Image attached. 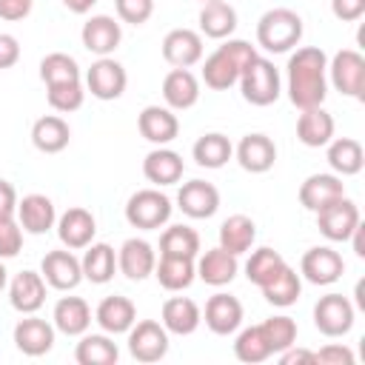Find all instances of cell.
<instances>
[{"label": "cell", "instance_id": "cell-1", "mask_svg": "<svg viewBox=\"0 0 365 365\" xmlns=\"http://www.w3.org/2000/svg\"><path fill=\"white\" fill-rule=\"evenodd\" d=\"M325 71H328V57L317 46H302L288 57V97L297 108L322 106L328 94Z\"/></svg>", "mask_w": 365, "mask_h": 365}, {"label": "cell", "instance_id": "cell-2", "mask_svg": "<svg viewBox=\"0 0 365 365\" xmlns=\"http://www.w3.org/2000/svg\"><path fill=\"white\" fill-rule=\"evenodd\" d=\"M254 54H257L254 46L245 43V40H228V43H222V46L205 60V66H202V80H205V86L214 88V91L231 88V86L240 80L245 63H248Z\"/></svg>", "mask_w": 365, "mask_h": 365}, {"label": "cell", "instance_id": "cell-3", "mask_svg": "<svg viewBox=\"0 0 365 365\" xmlns=\"http://www.w3.org/2000/svg\"><path fill=\"white\" fill-rule=\"evenodd\" d=\"M302 40V17L291 9H268L257 20V43L265 51L282 54Z\"/></svg>", "mask_w": 365, "mask_h": 365}, {"label": "cell", "instance_id": "cell-4", "mask_svg": "<svg viewBox=\"0 0 365 365\" xmlns=\"http://www.w3.org/2000/svg\"><path fill=\"white\" fill-rule=\"evenodd\" d=\"M240 88H242V97L251 103V106H271L277 97H279V71L271 60L254 54L242 74H240Z\"/></svg>", "mask_w": 365, "mask_h": 365}, {"label": "cell", "instance_id": "cell-5", "mask_svg": "<svg viewBox=\"0 0 365 365\" xmlns=\"http://www.w3.org/2000/svg\"><path fill=\"white\" fill-rule=\"evenodd\" d=\"M168 217H171V200L157 188H143V191L131 194L125 202V220L134 228L154 231V228L165 225Z\"/></svg>", "mask_w": 365, "mask_h": 365}, {"label": "cell", "instance_id": "cell-6", "mask_svg": "<svg viewBox=\"0 0 365 365\" xmlns=\"http://www.w3.org/2000/svg\"><path fill=\"white\" fill-rule=\"evenodd\" d=\"M314 214H317L319 231H322L331 242H348L351 234H354V228L359 225V208H356V202H351L348 197H339V200L322 205V208L314 211Z\"/></svg>", "mask_w": 365, "mask_h": 365}, {"label": "cell", "instance_id": "cell-7", "mask_svg": "<svg viewBox=\"0 0 365 365\" xmlns=\"http://www.w3.org/2000/svg\"><path fill=\"white\" fill-rule=\"evenodd\" d=\"M328 71H331V83L336 91L356 97V100L365 97V57L359 51H354V48L336 51Z\"/></svg>", "mask_w": 365, "mask_h": 365}, {"label": "cell", "instance_id": "cell-8", "mask_svg": "<svg viewBox=\"0 0 365 365\" xmlns=\"http://www.w3.org/2000/svg\"><path fill=\"white\" fill-rule=\"evenodd\" d=\"M314 325L325 336H345L354 328V305L342 294H325L314 305Z\"/></svg>", "mask_w": 365, "mask_h": 365}, {"label": "cell", "instance_id": "cell-9", "mask_svg": "<svg viewBox=\"0 0 365 365\" xmlns=\"http://www.w3.org/2000/svg\"><path fill=\"white\" fill-rule=\"evenodd\" d=\"M128 351L137 362H160L168 354V331L154 319H140L128 328Z\"/></svg>", "mask_w": 365, "mask_h": 365}, {"label": "cell", "instance_id": "cell-10", "mask_svg": "<svg viewBox=\"0 0 365 365\" xmlns=\"http://www.w3.org/2000/svg\"><path fill=\"white\" fill-rule=\"evenodd\" d=\"M125 83H128L125 68L117 60H111V57H100L86 71V88L97 100H117V97H123Z\"/></svg>", "mask_w": 365, "mask_h": 365}, {"label": "cell", "instance_id": "cell-11", "mask_svg": "<svg viewBox=\"0 0 365 365\" xmlns=\"http://www.w3.org/2000/svg\"><path fill=\"white\" fill-rule=\"evenodd\" d=\"M299 271H302V277H305L308 282H314V285H331V282H336V279L342 277L345 262H342V257H339L334 248H328V245H314V248H308V251L302 254Z\"/></svg>", "mask_w": 365, "mask_h": 365}, {"label": "cell", "instance_id": "cell-12", "mask_svg": "<svg viewBox=\"0 0 365 365\" xmlns=\"http://www.w3.org/2000/svg\"><path fill=\"white\" fill-rule=\"evenodd\" d=\"M80 37H83V46H86L91 54L108 57V54L120 46L123 29H120V23H117L114 17H108V14H94V17H88V20L83 23Z\"/></svg>", "mask_w": 365, "mask_h": 365}, {"label": "cell", "instance_id": "cell-13", "mask_svg": "<svg viewBox=\"0 0 365 365\" xmlns=\"http://www.w3.org/2000/svg\"><path fill=\"white\" fill-rule=\"evenodd\" d=\"M177 202L182 214L194 220H208L220 208V191L205 180H191V182H182V188L177 191Z\"/></svg>", "mask_w": 365, "mask_h": 365}, {"label": "cell", "instance_id": "cell-14", "mask_svg": "<svg viewBox=\"0 0 365 365\" xmlns=\"http://www.w3.org/2000/svg\"><path fill=\"white\" fill-rule=\"evenodd\" d=\"M43 279L57 291H71L83 279V265L71 251H48L40 265Z\"/></svg>", "mask_w": 365, "mask_h": 365}, {"label": "cell", "instance_id": "cell-15", "mask_svg": "<svg viewBox=\"0 0 365 365\" xmlns=\"http://www.w3.org/2000/svg\"><path fill=\"white\" fill-rule=\"evenodd\" d=\"M163 57L174 68H188L202 60V37L194 29H171L163 40Z\"/></svg>", "mask_w": 365, "mask_h": 365}, {"label": "cell", "instance_id": "cell-16", "mask_svg": "<svg viewBox=\"0 0 365 365\" xmlns=\"http://www.w3.org/2000/svg\"><path fill=\"white\" fill-rule=\"evenodd\" d=\"M14 345L26 356H43L54 345V325L40 317H26L14 325Z\"/></svg>", "mask_w": 365, "mask_h": 365}, {"label": "cell", "instance_id": "cell-17", "mask_svg": "<svg viewBox=\"0 0 365 365\" xmlns=\"http://www.w3.org/2000/svg\"><path fill=\"white\" fill-rule=\"evenodd\" d=\"M9 302L20 314H34L46 302V279L37 271H20L9 285Z\"/></svg>", "mask_w": 365, "mask_h": 365}, {"label": "cell", "instance_id": "cell-18", "mask_svg": "<svg viewBox=\"0 0 365 365\" xmlns=\"http://www.w3.org/2000/svg\"><path fill=\"white\" fill-rule=\"evenodd\" d=\"M205 325L220 334L228 336L242 325V302L231 294H214L205 302Z\"/></svg>", "mask_w": 365, "mask_h": 365}, {"label": "cell", "instance_id": "cell-19", "mask_svg": "<svg viewBox=\"0 0 365 365\" xmlns=\"http://www.w3.org/2000/svg\"><path fill=\"white\" fill-rule=\"evenodd\" d=\"M237 163L251 174H265L277 163V145L265 134H245L237 145Z\"/></svg>", "mask_w": 365, "mask_h": 365}, {"label": "cell", "instance_id": "cell-20", "mask_svg": "<svg viewBox=\"0 0 365 365\" xmlns=\"http://www.w3.org/2000/svg\"><path fill=\"white\" fill-rule=\"evenodd\" d=\"M94 234H97V222H94L91 211H86V208H68L57 220V237L71 251L86 248L94 240Z\"/></svg>", "mask_w": 365, "mask_h": 365}, {"label": "cell", "instance_id": "cell-21", "mask_svg": "<svg viewBox=\"0 0 365 365\" xmlns=\"http://www.w3.org/2000/svg\"><path fill=\"white\" fill-rule=\"evenodd\" d=\"M117 265H120V271H123L128 279L140 282V279H145L148 274H154V265H157V254H154V248H151L145 240H137V237H131V240H125V242L120 245V254H117Z\"/></svg>", "mask_w": 365, "mask_h": 365}, {"label": "cell", "instance_id": "cell-22", "mask_svg": "<svg viewBox=\"0 0 365 365\" xmlns=\"http://www.w3.org/2000/svg\"><path fill=\"white\" fill-rule=\"evenodd\" d=\"M137 125H140V134H143L148 143H154V145L171 143V140L177 137V131H180L177 114H174L171 108H165V106H145V108L140 111Z\"/></svg>", "mask_w": 365, "mask_h": 365}, {"label": "cell", "instance_id": "cell-23", "mask_svg": "<svg viewBox=\"0 0 365 365\" xmlns=\"http://www.w3.org/2000/svg\"><path fill=\"white\" fill-rule=\"evenodd\" d=\"M17 217L23 231L29 234H46L57 222L54 202L46 194H26L23 200H17Z\"/></svg>", "mask_w": 365, "mask_h": 365}, {"label": "cell", "instance_id": "cell-24", "mask_svg": "<svg viewBox=\"0 0 365 365\" xmlns=\"http://www.w3.org/2000/svg\"><path fill=\"white\" fill-rule=\"evenodd\" d=\"M182 171H185L182 157L171 148H163V145L148 151L145 160H143V174L154 185H174V182H180Z\"/></svg>", "mask_w": 365, "mask_h": 365}, {"label": "cell", "instance_id": "cell-25", "mask_svg": "<svg viewBox=\"0 0 365 365\" xmlns=\"http://www.w3.org/2000/svg\"><path fill=\"white\" fill-rule=\"evenodd\" d=\"M94 319H97V325H100L106 334H125V331L137 322V308H134V302H131L128 297L114 294V297H106V299L97 305Z\"/></svg>", "mask_w": 365, "mask_h": 365}, {"label": "cell", "instance_id": "cell-26", "mask_svg": "<svg viewBox=\"0 0 365 365\" xmlns=\"http://www.w3.org/2000/svg\"><path fill=\"white\" fill-rule=\"evenodd\" d=\"M163 100L177 111L191 108L200 100V80L188 68H171L163 80Z\"/></svg>", "mask_w": 365, "mask_h": 365}, {"label": "cell", "instance_id": "cell-27", "mask_svg": "<svg viewBox=\"0 0 365 365\" xmlns=\"http://www.w3.org/2000/svg\"><path fill=\"white\" fill-rule=\"evenodd\" d=\"M297 137H299V143L308 145V148L328 145L331 137H334V117H331L322 106L302 108V114H299V120H297Z\"/></svg>", "mask_w": 365, "mask_h": 365}, {"label": "cell", "instance_id": "cell-28", "mask_svg": "<svg viewBox=\"0 0 365 365\" xmlns=\"http://www.w3.org/2000/svg\"><path fill=\"white\" fill-rule=\"evenodd\" d=\"M339 197H345V185L336 174H311L299 185V202L308 211H319L322 205H328Z\"/></svg>", "mask_w": 365, "mask_h": 365}, {"label": "cell", "instance_id": "cell-29", "mask_svg": "<svg viewBox=\"0 0 365 365\" xmlns=\"http://www.w3.org/2000/svg\"><path fill=\"white\" fill-rule=\"evenodd\" d=\"M51 319H54V328L63 331L66 336H80L91 325V308L83 297H63L57 299Z\"/></svg>", "mask_w": 365, "mask_h": 365}, {"label": "cell", "instance_id": "cell-30", "mask_svg": "<svg viewBox=\"0 0 365 365\" xmlns=\"http://www.w3.org/2000/svg\"><path fill=\"white\" fill-rule=\"evenodd\" d=\"M202 314H200V305L188 297H171L163 302V328L168 334H180V336H188L197 331Z\"/></svg>", "mask_w": 365, "mask_h": 365}, {"label": "cell", "instance_id": "cell-31", "mask_svg": "<svg viewBox=\"0 0 365 365\" xmlns=\"http://www.w3.org/2000/svg\"><path fill=\"white\" fill-rule=\"evenodd\" d=\"M237 271H240L237 257L228 254V251L220 248V245L211 248V251H205V254L200 257V262H197V277H200L205 285H214V288L228 285V282L237 277Z\"/></svg>", "mask_w": 365, "mask_h": 365}, {"label": "cell", "instance_id": "cell-32", "mask_svg": "<svg viewBox=\"0 0 365 365\" xmlns=\"http://www.w3.org/2000/svg\"><path fill=\"white\" fill-rule=\"evenodd\" d=\"M237 29V11L225 0H208L200 11V31L211 40H225Z\"/></svg>", "mask_w": 365, "mask_h": 365}, {"label": "cell", "instance_id": "cell-33", "mask_svg": "<svg viewBox=\"0 0 365 365\" xmlns=\"http://www.w3.org/2000/svg\"><path fill=\"white\" fill-rule=\"evenodd\" d=\"M68 140H71V128H68V123H66L63 117H57V114H46V117H40V120L31 125V143H34V148L43 151V154H57V151H63V148L68 145Z\"/></svg>", "mask_w": 365, "mask_h": 365}, {"label": "cell", "instance_id": "cell-34", "mask_svg": "<svg viewBox=\"0 0 365 365\" xmlns=\"http://www.w3.org/2000/svg\"><path fill=\"white\" fill-rule=\"evenodd\" d=\"M257 240V225L251 217L245 214H231L222 225H220V248H225L228 254L240 257L245 254Z\"/></svg>", "mask_w": 365, "mask_h": 365}, {"label": "cell", "instance_id": "cell-35", "mask_svg": "<svg viewBox=\"0 0 365 365\" xmlns=\"http://www.w3.org/2000/svg\"><path fill=\"white\" fill-rule=\"evenodd\" d=\"M83 265V277L94 285H103L114 277V268H117V254L108 242H88L86 245V254L80 259Z\"/></svg>", "mask_w": 365, "mask_h": 365}, {"label": "cell", "instance_id": "cell-36", "mask_svg": "<svg viewBox=\"0 0 365 365\" xmlns=\"http://www.w3.org/2000/svg\"><path fill=\"white\" fill-rule=\"evenodd\" d=\"M328 165L342 174V177H354L362 171L365 165V154H362V145L351 137H339L334 143H328Z\"/></svg>", "mask_w": 365, "mask_h": 365}, {"label": "cell", "instance_id": "cell-37", "mask_svg": "<svg viewBox=\"0 0 365 365\" xmlns=\"http://www.w3.org/2000/svg\"><path fill=\"white\" fill-rule=\"evenodd\" d=\"M154 277L165 291H182L194 282L197 268H194V259H185V257H160V262L154 265Z\"/></svg>", "mask_w": 365, "mask_h": 365}, {"label": "cell", "instance_id": "cell-38", "mask_svg": "<svg viewBox=\"0 0 365 365\" xmlns=\"http://www.w3.org/2000/svg\"><path fill=\"white\" fill-rule=\"evenodd\" d=\"M74 359L80 365H114L120 351L106 334H86L74 348Z\"/></svg>", "mask_w": 365, "mask_h": 365}, {"label": "cell", "instance_id": "cell-39", "mask_svg": "<svg viewBox=\"0 0 365 365\" xmlns=\"http://www.w3.org/2000/svg\"><path fill=\"white\" fill-rule=\"evenodd\" d=\"M191 154H194L197 165H202V168H222V165L231 160L234 148H231V143H228L225 134L211 131V134H202V137L194 143Z\"/></svg>", "mask_w": 365, "mask_h": 365}, {"label": "cell", "instance_id": "cell-40", "mask_svg": "<svg viewBox=\"0 0 365 365\" xmlns=\"http://www.w3.org/2000/svg\"><path fill=\"white\" fill-rule=\"evenodd\" d=\"M200 254V234L188 225H171L160 237V257H185L194 259Z\"/></svg>", "mask_w": 365, "mask_h": 365}, {"label": "cell", "instance_id": "cell-41", "mask_svg": "<svg viewBox=\"0 0 365 365\" xmlns=\"http://www.w3.org/2000/svg\"><path fill=\"white\" fill-rule=\"evenodd\" d=\"M262 291V297L271 302V305H277V308H288V305H294L297 299H299V294H302V282H299V274L291 268V265H285L268 285H262L259 288Z\"/></svg>", "mask_w": 365, "mask_h": 365}, {"label": "cell", "instance_id": "cell-42", "mask_svg": "<svg viewBox=\"0 0 365 365\" xmlns=\"http://www.w3.org/2000/svg\"><path fill=\"white\" fill-rule=\"evenodd\" d=\"M285 265H288V262L282 259L279 251H274V248H257V251L251 254V259L245 262V277H248V282H254L257 288H262V285H268Z\"/></svg>", "mask_w": 365, "mask_h": 365}, {"label": "cell", "instance_id": "cell-43", "mask_svg": "<svg viewBox=\"0 0 365 365\" xmlns=\"http://www.w3.org/2000/svg\"><path fill=\"white\" fill-rule=\"evenodd\" d=\"M40 77L46 86H54V83H71V80H80V66L71 54L66 51H51L40 60Z\"/></svg>", "mask_w": 365, "mask_h": 365}, {"label": "cell", "instance_id": "cell-44", "mask_svg": "<svg viewBox=\"0 0 365 365\" xmlns=\"http://www.w3.org/2000/svg\"><path fill=\"white\" fill-rule=\"evenodd\" d=\"M234 354L240 362H248V365H257V362H265L271 356V345L262 334L259 325H251L245 331H240L237 342H234Z\"/></svg>", "mask_w": 365, "mask_h": 365}, {"label": "cell", "instance_id": "cell-45", "mask_svg": "<svg viewBox=\"0 0 365 365\" xmlns=\"http://www.w3.org/2000/svg\"><path fill=\"white\" fill-rule=\"evenodd\" d=\"M46 97H48V106H51L54 111L68 114V111H77V108L83 106L86 91H83V83H80V80H71V83L46 86Z\"/></svg>", "mask_w": 365, "mask_h": 365}, {"label": "cell", "instance_id": "cell-46", "mask_svg": "<svg viewBox=\"0 0 365 365\" xmlns=\"http://www.w3.org/2000/svg\"><path fill=\"white\" fill-rule=\"evenodd\" d=\"M259 328H262V334L271 345V354H279V351H285L297 342V322L291 317H271Z\"/></svg>", "mask_w": 365, "mask_h": 365}, {"label": "cell", "instance_id": "cell-47", "mask_svg": "<svg viewBox=\"0 0 365 365\" xmlns=\"http://www.w3.org/2000/svg\"><path fill=\"white\" fill-rule=\"evenodd\" d=\"M23 248V231L14 217H0V259L17 257Z\"/></svg>", "mask_w": 365, "mask_h": 365}, {"label": "cell", "instance_id": "cell-48", "mask_svg": "<svg viewBox=\"0 0 365 365\" xmlns=\"http://www.w3.org/2000/svg\"><path fill=\"white\" fill-rule=\"evenodd\" d=\"M117 17L131 26H143L154 14V0H114Z\"/></svg>", "mask_w": 365, "mask_h": 365}, {"label": "cell", "instance_id": "cell-49", "mask_svg": "<svg viewBox=\"0 0 365 365\" xmlns=\"http://www.w3.org/2000/svg\"><path fill=\"white\" fill-rule=\"evenodd\" d=\"M317 365H354V351L345 345H325L314 351Z\"/></svg>", "mask_w": 365, "mask_h": 365}, {"label": "cell", "instance_id": "cell-50", "mask_svg": "<svg viewBox=\"0 0 365 365\" xmlns=\"http://www.w3.org/2000/svg\"><path fill=\"white\" fill-rule=\"evenodd\" d=\"M331 11L342 23H354L365 14V0H331Z\"/></svg>", "mask_w": 365, "mask_h": 365}, {"label": "cell", "instance_id": "cell-51", "mask_svg": "<svg viewBox=\"0 0 365 365\" xmlns=\"http://www.w3.org/2000/svg\"><path fill=\"white\" fill-rule=\"evenodd\" d=\"M20 60V43L14 34L0 31V68H11Z\"/></svg>", "mask_w": 365, "mask_h": 365}, {"label": "cell", "instance_id": "cell-52", "mask_svg": "<svg viewBox=\"0 0 365 365\" xmlns=\"http://www.w3.org/2000/svg\"><path fill=\"white\" fill-rule=\"evenodd\" d=\"M34 0H0V17L14 23V20H23L29 11H31Z\"/></svg>", "mask_w": 365, "mask_h": 365}, {"label": "cell", "instance_id": "cell-53", "mask_svg": "<svg viewBox=\"0 0 365 365\" xmlns=\"http://www.w3.org/2000/svg\"><path fill=\"white\" fill-rule=\"evenodd\" d=\"M17 211V191L11 182L0 180V217H14Z\"/></svg>", "mask_w": 365, "mask_h": 365}, {"label": "cell", "instance_id": "cell-54", "mask_svg": "<svg viewBox=\"0 0 365 365\" xmlns=\"http://www.w3.org/2000/svg\"><path fill=\"white\" fill-rule=\"evenodd\" d=\"M279 362L282 365H299V362H305V365H317V359H314V351H305V348H285V351H279Z\"/></svg>", "mask_w": 365, "mask_h": 365}, {"label": "cell", "instance_id": "cell-55", "mask_svg": "<svg viewBox=\"0 0 365 365\" xmlns=\"http://www.w3.org/2000/svg\"><path fill=\"white\" fill-rule=\"evenodd\" d=\"M68 11H74V14H86V11H91V6L97 3V0H60Z\"/></svg>", "mask_w": 365, "mask_h": 365}, {"label": "cell", "instance_id": "cell-56", "mask_svg": "<svg viewBox=\"0 0 365 365\" xmlns=\"http://www.w3.org/2000/svg\"><path fill=\"white\" fill-rule=\"evenodd\" d=\"M6 274H9V271H6V268H3V262H0V291L6 288Z\"/></svg>", "mask_w": 365, "mask_h": 365}, {"label": "cell", "instance_id": "cell-57", "mask_svg": "<svg viewBox=\"0 0 365 365\" xmlns=\"http://www.w3.org/2000/svg\"><path fill=\"white\" fill-rule=\"evenodd\" d=\"M200 3H208V0H200Z\"/></svg>", "mask_w": 365, "mask_h": 365}]
</instances>
